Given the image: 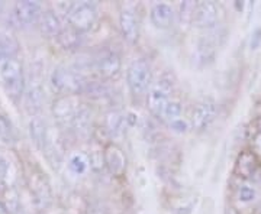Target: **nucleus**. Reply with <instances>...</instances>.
<instances>
[{
  "label": "nucleus",
  "instance_id": "nucleus-25",
  "mask_svg": "<svg viewBox=\"0 0 261 214\" xmlns=\"http://www.w3.org/2000/svg\"><path fill=\"white\" fill-rule=\"evenodd\" d=\"M237 198H238L241 203L248 204V203L255 201V198H257V191H255L254 187L244 184V186H240L237 188Z\"/></svg>",
  "mask_w": 261,
  "mask_h": 214
},
{
  "label": "nucleus",
  "instance_id": "nucleus-21",
  "mask_svg": "<svg viewBox=\"0 0 261 214\" xmlns=\"http://www.w3.org/2000/svg\"><path fill=\"white\" fill-rule=\"evenodd\" d=\"M60 44L67 49H71V48H75L79 44H80V32H77L75 29H73L70 26V29L67 30H63L60 34Z\"/></svg>",
  "mask_w": 261,
  "mask_h": 214
},
{
  "label": "nucleus",
  "instance_id": "nucleus-17",
  "mask_svg": "<svg viewBox=\"0 0 261 214\" xmlns=\"http://www.w3.org/2000/svg\"><path fill=\"white\" fill-rule=\"evenodd\" d=\"M19 51V42L9 30H0V63L15 58Z\"/></svg>",
  "mask_w": 261,
  "mask_h": 214
},
{
  "label": "nucleus",
  "instance_id": "nucleus-9",
  "mask_svg": "<svg viewBox=\"0 0 261 214\" xmlns=\"http://www.w3.org/2000/svg\"><path fill=\"white\" fill-rule=\"evenodd\" d=\"M42 13H44V10L38 2H18L13 6L12 16L19 26L27 28V26L39 23Z\"/></svg>",
  "mask_w": 261,
  "mask_h": 214
},
{
  "label": "nucleus",
  "instance_id": "nucleus-19",
  "mask_svg": "<svg viewBox=\"0 0 261 214\" xmlns=\"http://www.w3.org/2000/svg\"><path fill=\"white\" fill-rule=\"evenodd\" d=\"M73 129L77 132V135L80 136H89V133L92 131V113L89 109H86L82 106L80 112L75 117Z\"/></svg>",
  "mask_w": 261,
  "mask_h": 214
},
{
  "label": "nucleus",
  "instance_id": "nucleus-24",
  "mask_svg": "<svg viewBox=\"0 0 261 214\" xmlns=\"http://www.w3.org/2000/svg\"><path fill=\"white\" fill-rule=\"evenodd\" d=\"M31 136L34 138L38 146H42L45 142V126L39 119H34L31 121Z\"/></svg>",
  "mask_w": 261,
  "mask_h": 214
},
{
  "label": "nucleus",
  "instance_id": "nucleus-4",
  "mask_svg": "<svg viewBox=\"0 0 261 214\" xmlns=\"http://www.w3.org/2000/svg\"><path fill=\"white\" fill-rule=\"evenodd\" d=\"M51 81L57 91L63 93L64 96H74L84 91V87L87 81L75 70H68L64 67H58L54 70L51 75Z\"/></svg>",
  "mask_w": 261,
  "mask_h": 214
},
{
  "label": "nucleus",
  "instance_id": "nucleus-28",
  "mask_svg": "<svg viewBox=\"0 0 261 214\" xmlns=\"http://www.w3.org/2000/svg\"><path fill=\"white\" fill-rule=\"evenodd\" d=\"M261 47V26L252 29L251 35H250V49L257 51Z\"/></svg>",
  "mask_w": 261,
  "mask_h": 214
},
{
  "label": "nucleus",
  "instance_id": "nucleus-20",
  "mask_svg": "<svg viewBox=\"0 0 261 214\" xmlns=\"http://www.w3.org/2000/svg\"><path fill=\"white\" fill-rule=\"evenodd\" d=\"M0 140L6 145H13L16 142V133L8 119L0 116Z\"/></svg>",
  "mask_w": 261,
  "mask_h": 214
},
{
  "label": "nucleus",
  "instance_id": "nucleus-11",
  "mask_svg": "<svg viewBox=\"0 0 261 214\" xmlns=\"http://www.w3.org/2000/svg\"><path fill=\"white\" fill-rule=\"evenodd\" d=\"M219 22V8L214 2H199L196 3L193 25L200 29H212Z\"/></svg>",
  "mask_w": 261,
  "mask_h": 214
},
{
  "label": "nucleus",
  "instance_id": "nucleus-34",
  "mask_svg": "<svg viewBox=\"0 0 261 214\" xmlns=\"http://www.w3.org/2000/svg\"><path fill=\"white\" fill-rule=\"evenodd\" d=\"M226 214H240L233 207H229V208H226Z\"/></svg>",
  "mask_w": 261,
  "mask_h": 214
},
{
  "label": "nucleus",
  "instance_id": "nucleus-33",
  "mask_svg": "<svg viewBox=\"0 0 261 214\" xmlns=\"http://www.w3.org/2000/svg\"><path fill=\"white\" fill-rule=\"evenodd\" d=\"M255 128H257L255 131L261 132V117H258V119L255 120Z\"/></svg>",
  "mask_w": 261,
  "mask_h": 214
},
{
  "label": "nucleus",
  "instance_id": "nucleus-3",
  "mask_svg": "<svg viewBox=\"0 0 261 214\" xmlns=\"http://www.w3.org/2000/svg\"><path fill=\"white\" fill-rule=\"evenodd\" d=\"M173 93V80L167 74L161 75L155 83L151 84L147 96V106L152 116L161 117Z\"/></svg>",
  "mask_w": 261,
  "mask_h": 214
},
{
  "label": "nucleus",
  "instance_id": "nucleus-16",
  "mask_svg": "<svg viewBox=\"0 0 261 214\" xmlns=\"http://www.w3.org/2000/svg\"><path fill=\"white\" fill-rule=\"evenodd\" d=\"M39 28H41V32L48 38L60 37V34L63 32L61 20L58 18L57 12H53V10H47L42 13L41 20H39Z\"/></svg>",
  "mask_w": 261,
  "mask_h": 214
},
{
  "label": "nucleus",
  "instance_id": "nucleus-12",
  "mask_svg": "<svg viewBox=\"0 0 261 214\" xmlns=\"http://www.w3.org/2000/svg\"><path fill=\"white\" fill-rule=\"evenodd\" d=\"M218 106L214 100H203L199 103L192 113V126L196 131H205L216 119Z\"/></svg>",
  "mask_w": 261,
  "mask_h": 214
},
{
  "label": "nucleus",
  "instance_id": "nucleus-8",
  "mask_svg": "<svg viewBox=\"0 0 261 214\" xmlns=\"http://www.w3.org/2000/svg\"><path fill=\"white\" fill-rule=\"evenodd\" d=\"M82 106L75 96H61L57 99L53 106V113L56 116L57 121L67 129H73L75 117L80 112Z\"/></svg>",
  "mask_w": 261,
  "mask_h": 214
},
{
  "label": "nucleus",
  "instance_id": "nucleus-1",
  "mask_svg": "<svg viewBox=\"0 0 261 214\" xmlns=\"http://www.w3.org/2000/svg\"><path fill=\"white\" fill-rule=\"evenodd\" d=\"M0 80L3 83L6 93L9 94L15 102H18L22 97L23 88H25L23 70L18 59L12 58V59L0 63Z\"/></svg>",
  "mask_w": 261,
  "mask_h": 214
},
{
  "label": "nucleus",
  "instance_id": "nucleus-30",
  "mask_svg": "<svg viewBox=\"0 0 261 214\" xmlns=\"http://www.w3.org/2000/svg\"><path fill=\"white\" fill-rule=\"evenodd\" d=\"M170 128H171L174 132H177V133H186V132L189 131V125H187V121L183 120L181 117L177 119V120L171 121V123H170Z\"/></svg>",
  "mask_w": 261,
  "mask_h": 214
},
{
  "label": "nucleus",
  "instance_id": "nucleus-26",
  "mask_svg": "<svg viewBox=\"0 0 261 214\" xmlns=\"http://www.w3.org/2000/svg\"><path fill=\"white\" fill-rule=\"evenodd\" d=\"M195 8L196 3H193V2H185L180 6V20L181 22H193Z\"/></svg>",
  "mask_w": 261,
  "mask_h": 214
},
{
  "label": "nucleus",
  "instance_id": "nucleus-23",
  "mask_svg": "<svg viewBox=\"0 0 261 214\" xmlns=\"http://www.w3.org/2000/svg\"><path fill=\"white\" fill-rule=\"evenodd\" d=\"M180 116H181V104L178 102H171L168 103L167 106H166V109H164V112H163V116H161V119L163 120H166L170 125L171 121L177 120L180 119Z\"/></svg>",
  "mask_w": 261,
  "mask_h": 214
},
{
  "label": "nucleus",
  "instance_id": "nucleus-14",
  "mask_svg": "<svg viewBox=\"0 0 261 214\" xmlns=\"http://www.w3.org/2000/svg\"><path fill=\"white\" fill-rule=\"evenodd\" d=\"M151 23L159 29H168L174 22V10L167 3H155L149 10Z\"/></svg>",
  "mask_w": 261,
  "mask_h": 214
},
{
  "label": "nucleus",
  "instance_id": "nucleus-31",
  "mask_svg": "<svg viewBox=\"0 0 261 214\" xmlns=\"http://www.w3.org/2000/svg\"><path fill=\"white\" fill-rule=\"evenodd\" d=\"M233 6H235V9L241 13V12L244 10V8H245V3H244V2H235V3H233Z\"/></svg>",
  "mask_w": 261,
  "mask_h": 214
},
{
  "label": "nucleus",
  "instance_id": "nucleus-2",
  "mask_svg": "<svg viewBox=\"0 0 261 214\" xmlns=\"http://www.w3.org/2000/svg\"><path fill=\"white\" fill-rule=\"evenodd\" d=\"M151 81H152V71L148 61H145L144 58L134 59L126 71V83L130 93L135 97H142L149 90L152 84Z\"/></svg>",
  "mask_w": 261,
  "mask_h": 214
},
{
  "label": "nucleus",
  "instance_id": "nucleus-22",
  "mask_svg": "<svg viewBox=\"0 0 261 214\" xmlns=\"http://www.w3.org/2000/svg\"><path fill=\"white\" fill-rule=\"evenodd\" d=\"M89 164H90L89 158L83 154H75L68 161V167L71 169V172H74L77 175L84 174L87 171V168H89Z\"/></svg>",
  "mask_w": 261,
  "mask_h": 214
},
{
  "label": "nucleus",
  "instance_id": "nucleus-15",
  "mask_svg": "<svg viewBox=\"0 0 261 214\" xmlns=\"http://www.w3.org/2000/svg\"><path fill=\"white\" fill-rule=\"evenodd\" d=\"M215 54H216V42L212 38H202L197 42V47H196V63L199 64V67H206L209 66L211 63H214Z\"/></svg>",
  "mask_w": 261,
  "mask_h": 214
},
{
  "label": "nucleus",
  "instance_id": "nucleus-13",
  "mask_svg": "<svg viewBox=\"0 0 261 214\" xmlns=\"http://www.w3.org/2000/svg\"><path fill=\"white\" fill-rule=\"evenodd\" d=\"M105 168L113 177H122L126 171V157L118 145L109 143L103 150Z\"/></svg>",
  "mask_w": 261,
  "mask_h": 214
},
{
  "label": "nucleus",
  "instance_id": "nucleus-29",
  "mask_svg": "<svg viewBox=\"0 0 261 214\" xmlns=\"http://www.w3.org/2000/svg\"><path fill=\"white\" fill-rule=\"evenodd\" d=\"M250 143H251V150L261 159V132H254L250 139Z\"/></svg>",
  "mask_w": 261,
  "mask_h": 214
},
{
  "label": "nucleus",
  "instance_id": "nucleus-6",
  "mask_svg": "<svg viewBox=\"0 0 261 214\" xmlns=\"http://www.w3.org/2000/svg\"><path fill=\"white\" fill-rule=\"evenodd\" d=\"M233 175H237L244 181L258 182L261 181V159L251 149L243 150L235 161Z\"/></svg>",
  "mask_w": 261,
  "mask_h": 214
},
{
  "label": "nucleus",
  "instance_id": "nucleus-10",
  "mask_svg": "<svg viewBox=\"0 0 261 214\" xmlns=\"http://www.w3.org/2000/svg\"><path fill=\"white\" fill-rule=\"evenodd\" d=\"M119 28L122 37L129 44H135L140 37V18L134 5H125L119 15Z\"/></svg>",
  "mask_w": 261,
  "mask_h": 214
},
{
  "label": "nucleus",
  "instance_id": "nucleus-35",
  "mask_svg": "<svg viewBox=\"0 0 261 214\" xmlns=\"http://www.w3.org/2000/svg\"><path fill=\"white\" fill-rule=\"evenodd\" d=\"M2 9H3V3L0 2V12H2Z\"/></svg>",
  "mask_w": 261,
  "mask_h": 214
},
{
  "label": "nucleus",
  "instance_id": "nucleus-32",
  "mask_svg": "<svg viewBox=\"0 0 261 214\" xmlns=\"http://www.w3.org/2000/svg\"><path fill=\"white\" fill-rule=\"evenodd\" d=\"M3 191H5V184L2 181V171H0V196L3 194Z\"/></svg>",
  "mask_w": 261,
  "mask_h": 214
},
{
  "label": "nucleus",
  "instance_id": "nucleus-5",
  "mask_svg": "<svg viewBox=\"0 0 261 214\" xmlns=\"http://www.w3.org/2000/svg\"><path fill=\"white\" fill-rule=\"evenodd\" d=\"M68 23L77 32L83 34L93 28L97 19V6L93 2H79L73 3V8L68 13Z\"/></svg>",
  "mask_w": 261,
  "mask_h": 214
},
{
  "label": "nucleus",
  "instance_id": "nucleus-18",
  "mask_svg": "<svg viewBox=\"0 0 261 214\" xmlns=\"http://www.w3.org/2000/svg\"><path fill=\"white\" fill-rule=\"evenodd\" d=\"M128 126V121H126V114H123L122 112L118 110H113L106 114V119H105V129L109 135L112 136H119L125 132V128Z\"/></svg>",
  "mask_w": 261,
  "mask_h": 214
},
{
  "label": "nucleus",
  "instance_id": "nucleus-27",
  "mask_svg": "<svg viewBox=\"0 0 261 214\" xmlns=\"http://www.w3.org/2000/svg\"><path fill=\"white\" fill-rule=\"evenodd\" d=\"M90 168H93V171H100L105 168V161H103V152H93L89 157Z\"/></svg>",
  "mask_w": 261,
  "mask_h": 214
},
{
  "label": "nucleus",
  "instance_id": "nucleus-7",
  "mask_svg": "<svg viewBox=\"0 0 261 214\" xmlns=\"http://www.w3.org/2000/svg\"><path fill=\"white\" fill-rule=\"evenodd\" d=\"M93 70L103 78H113L119 74L122 68V61L119 54L113 49L105 48L100 49L92 61Z\"/></svg>",
  "mask_w": 261,
  "mask_h": 214
}]
</instances>
